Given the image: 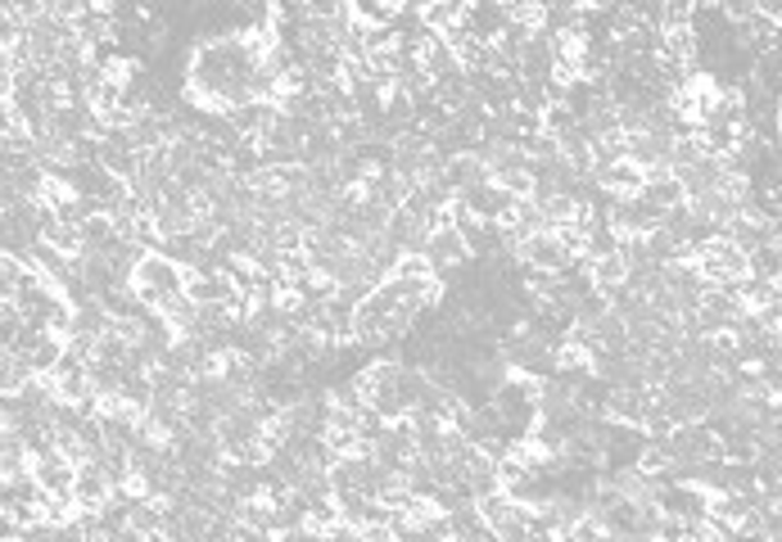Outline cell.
<instances>
[{"mask_svg":"<svg viewBox=\"0 0 782 542\" xmlns=\"http://www.w3.org/2000/svg\"><path fill=\"white\" fill-rule=\"evenodd\" d=\"M127 285H132V294L140 298V304L155 312V308L168 304V298H176V294L186 290V271H182V262L168 258L163 249H145L136 258V267L127 271Z\"/></svg>","mask_w":782,"mask_h":542,"instance_id":"cell-1","label":"cell"},{"mask_svg":"<svg viewBox=\"0 0 782 542\" xmlns=\"http://www.w3.org/2000/svg\"><path fill=\"white\" fill-rule=\"evenodd\" d=\"M420 254L430 258V267H435L439 281H448L453 271H462V267L471 262V245H466V235H462L457 226H435V231H426V245H420Z\"/></svg>","mask_w":782,"mask_h":542,"instance_id":"cell-2","label":"cell"},{"mask_svg":"<svg viewBox=\"0 0 782 542\" xmlns=\"http://www.w3.org/2000/svg\"><path fill=\"white\" fill-rule=\"evenodd\" d=\"M73 497H77V510H96L100 502L113 497V479L105 475L100 461H82L77 475H73Z\"/></svg>","mask_w":782,"mask_h":542,"instance_id":"cell-3","label":"cell"},{"mask_svg":"<svg viewBox=\"0 0 782 542\" xmlns=\"http://www.w3.org/2000/svg\"><path fill=\"white\" fill-rule=\"evenodd\" d=\"M41 10H46L41 0H0V14L14 19V23H33Z\"/></svg>","mask_w":782,"mask_h":542,"instance_id":"cell-4","label":"cell"}]
</instances>
